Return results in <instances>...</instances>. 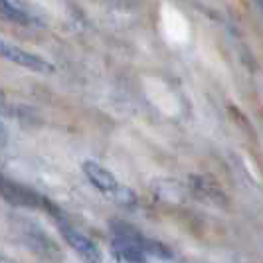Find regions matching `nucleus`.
Here are the masks:
<instances>
[{
  "mask_svg": "<svg viewBox=\"0 0 263 263\" xmlns=\"http://www.w3.org/2000/svg\"><path fill=\"white\" fill-rule=\"evenodd\" d=\"M113 253L121 261L146 263V255H157L162 259H171L172 253L160 241L148 239L129 226H113Z\"/></svg>",
  "mask_w": 263,
  "mask_h": 263,
  "instance_id": "nucleus-1",
  "label": "nucleus"
},
{
  "mask_svg": "<svg viewBox=\"0 0 263 263\" xmlns=\"http://www.w3.org/2000/svg\"><path fill=\"white\" fill-rule=\"evenodd\" d=\"M60 232H62L64 239L67 241V246L76 251L85 263H101L103 261L99 248H97L85 234H81L79 230L71 228V226L67 224V222H64V220H60Z\"/></svg>",
  "mask_w": 263,
  "mask_h": 263,
  "instance_id": "nucleus-2",
  "label": "nucleus"
},
{
  "mask_svg": "<svg viewBox=\"0 0 263 263\" xmlns=\"http://www.w3.org/2000/svg\"><path fill=\"white\" fill-rule=\"evenodd\" d=\"M83 172H85L87 180H89L99 192L111 196L117 202V198L121 196V192H123L125 186L119 184V180L115 178L113 172L107 171L105 166H101L99 162H93V160H85V162H83Z\"/></svg>",
  "mask_w": 263,
  "mask_h": 263,
  "instance_id": "nucleus-3",
  "label": "nucleus"
},
{
  "mask_svg": "<svg viewBox=\"0 0 263 263\" xmlns=\"http://www.w3.org/2000/svg\"><path fill=\"white\" fill-rule=\"evenodd\" d=\"M0 53L4 60L12 62L16 66H22L32 71H40V73H53V66L50 62H46L44 58H40L36 53H30L18 46H12L8 42H2L0 44Z\"/></svg>",
  "mask_w": 263,
  "mask_h": 263,
  "instance_id": "nucleus-4",
  "label": "nucleus"
},
{
  "mask_svg": "<svg viewBox=\"0 0 263 263\" xmlns=\"http://www.w3.org/2000/svg\"><path fill=\"white\" fill-rule=\"evenodd\" d=\"M2 196L6 202H10L14 206H30V208H48L52 210L50 202L46 198L36 194L34 190H30L26 186L18 184V182H10V180H2Z\"/></svg>",
  "mask_w": 263,
  "mask_h": 263,
  "instance_id": "nucleus-5",
  "label": "nucleus"
},
{
  "mask_svg": "<svg viewBox=\"0 0 263 263\" xmlns=\"http://www.w3.org/2000/svg\"><path fill=\"white\" fill-rule=\"evenodd\" d=\"M190 192L206 202H216V204H226V194L222 186L214 182L210 176H192L190 178Z\"/></svg>",
  "mask_w": 263,
  "mask_h": 263,
  "instance_id": "nucleus-6",
  "label": "nucleus"
},
{
  "mask_svg": "<svg viewBox=\"0 0 263 263\" xmlns=\"http://www.w3.org/2000/svg\"><path fill=\"white\" fill-rule=\"evenodd\" d=\"M0 4H2V14H4L6 20H12L18 24H30L32 22V16L20 4H16L14 0H0Z\"/></svg>",
  "mask_w": 263,
  "mask_h": 263,
  "instance_id": "nucleus-7",
  "label": "nucleus"
},
{
  "mask_svg": "<svg viewBox=\"0 0 263 263\" xmlns=\"http://www.w3.org/2000/svg\"><path fill=\"white\" fill-rule=\"evenodd\" d=\"M0 263H16V261H12V259H8V257H2V259H0Z\"/></svg>",
  "mask_w": 263,
  "mask_h": 263,
  "instance_id": "nucleus-8",
  "label": "nucleus"
}]
</instances>
